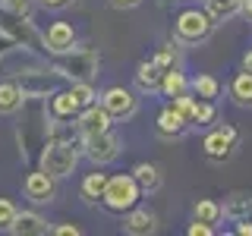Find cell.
<instances>
[{"label": "cell", "instance_id": "f1b7e54d", "mask_svg": "<svg viewBox=\"0 0 252 236\" xmlns=\"http://www.w3.org/2000/svg\"><path fill=\"white\" fill-rule=\"evenodd\" d=\"M51 233H57V236H79L82 230H79L76 224H60V227H51Z\"/></svg>", "mask_w": 252, "mask_h": 236}, {"label": "cell", "instance_id": "44dd1931", "mask_svg": "<svg viewBox=\"0 0 252 236\" xmlns=\"http://www.w3.org/2000/svg\"><path fill=\"white\" fill-rule=\"evenodd\" d=\"M161 76L164 73L155 66V60H142L139 69H136V85H139L142 91L152 94V91H158V85H161Z\"/></svg>", "mask_w": 252, "mask_h": 236}, {"label": "cell", "instance_id": "4dcf8cb0", "mask_svg": "<svg viewBox=\"0 0 252 236\" xmlns=\"http://www.w3.org/2000/svg\"><path fill=\"white\" fill-rule=\"evenodd\" d=\"M38 3H41L44 10H63V6H69L73 0H38Z\"/></svg>", "mask_w": 252, "mask_h": 236}, {"label": "cell", "instance_id": "30bf717a", "mask_svg": "<svg viewBox=\"0 0 252 236\" xmlns=\"http://www.w3.org/2000/svg\"><path fill=\"white\" fill-rule=\"evenodd\" d=\"M155 126H158V136H161V139H183L186 132L192 129V126H189V120H186V117L180 114L173 104H167L161 114H158V123H155Z\"/></svg>", "mask_w": 252, "mask_h": 236}, {"label": "cell", "instance_id": "603a6c76", "mask_svg": "<svg viewBox=\"0 0 252 236\" xmlns=\"http://www.w3.org/2000/svg\"><path fill=\"white\" fill-rule=\"evenodd\" d=\"M104 189H107V173H89V177L82 179V199L89 202V205H94V202H101L104 199Z\"/></svg>", "mask_w": 252, "mask_h": 236}, {"label": "cell", "instance_id": "5b68a950", "mask_svg": "<svg viewBox=\"0 0 252 236\" xmlns=\"http://www.w3.org/2000/svg\"><path fill=\"white\" fill-rule=\"evenodd\" d=\"M236 145H240V132H236V126H230V123L215 126V129L202 139L205 157H208V161H215V164L230 161V157L236 154Z\"/></svg>", "mask_w": 252, "mask_h": 236}, {"label": "cell", "instance_id": "d4e9b609", "mask_svg": "<svg viewBox=\"0 0 252 236\" xmlns=\"http://www.w3.org/2000/svg\"><path fill=\"white\" fill-rule=\"evenodd\" d=\"M155 66L161 69V73H167V69H173V66H180V51L173 44H164V47H158V54H155Z\"/></svg>", "mask_w": 252, "mask_h": 236}, {"label": "cell", "instance_id": "484cf974", "mask_svg": "<svg viewBox=\"0 0 252 236\" xmlns=\"http://www.w3.org/2000/svg\"><path fill=\"white\" fill-rule=\"evenodd\" d=\"M13 217H16V205L10 199H0V230H10Z\"/></svg>", "mask_w": 252, "mask_h": 236}, {"label": "cell", "instance_id": "e0dca14e", "mask_svg": "<svg viewBox=\"0 0 252 236\" xmlns=\"http://www.w3.org/2000/svg\"><path fill=\"white\" fill-rule=\"evenodd\" d=\"M132 179H136L139 183V189L142 192H158V189H161V167H158V164H136V167H132Z\"/></svg>", "mask_w": 252, "mask_h": 236}, {"label": "cell", "instance_id": "9c48e42d", "mask_svg": "<svg viewBox=\"0 0 252 236\" xmlns=\"http://www.w3.org/2000/svg\"><path fill=\"white\" fill-rule=\"evenodd\" d=\"M123 230L129 236H152V233L161 230V224H158V214L152 208H136L132 205L123 217Z\"/></svg>", "mask_w": 252, "mask_h": 236}, {"label": "cell", "instance_id": "2e32d148", "mask_svg": "<svg viewBox=\"0 0 252 236\" xmlns=\"http://www.w3.org/2000/svg\"><path fill=\"white\" fill-rule=\"evenodd\" d=\"M243 0H205V13L211 16V22L220 26V22H230L233 16H240Z\"/></svg>", "mask_w": 252, "mask_h": 236}, {"label": "cell", "instance_id": "1f68e13d", "mask_svg": "<svg viewBox=\"0 0 252 236\" xmlns=\"http://www.w3.org/2000/svg\"><path fill=\"white\" fill-rule=\"evenodd\" d=\"M236 233H240V236H252V220L240 217V220H236Z\"/></svg>", "mask_w": 252, "mask_h": 236}, {"label": "cell", "instance_id": "3957f363", "mask_svg": "<svg viewBox=\"0 0 252 236\" xmlns=\"http://www.w3.org/2000/svg\"><path fill=\"white\" fill-rule=\"evenodd\" d=\"M79 164V148L66 139H54L47 142V148L41 151V170H47L54 179H63L76 170Z\"/></svg>", "mask_w": 252, "mask_h": 236}, {"label": "cell", "instance_id": "83f0119b", "mask_svg": "<svg viewBox=\"0 0 252 236\" xmlns=\"http://www.w3.org/2000/svg\"><path fill=\"white\" fill-rule=\"evenodd\" d=\"M0 3H3V6H6L10 13H29L32 0H0Z\"/></svg>", "mask_w": 252, "mask_h": 236}, {"label": "cell", "instance_id": "7c38bea8", "mask_svg": "<svg viewBox=\"0 0 252 236\" xmlns=\"http://www.w3.org/2000/svg\"><path fill=\"white\" fill-rule=\"evenodd\" d=\"M10 233H16V236H41V233H51V227H47V220L41 214H35V211H16V217L10 224Z\"/></svg>", "mask_w": 252, "mask_h": 236}, {"label": "cell", "instance_id": "6da1fadb", "mask_svg": "<svg viewBox=\"0 0 252 236\" xmlns=\"http://www.w3.org/2000/svg\"><path fill=\"white\" fill-rule=\"evenodd\" d=\"M211 31H215V22L199 6L195 10H183L173 19V38H177V44H202V41H208Z\"/></svg>", "mask_w": 252, "mask_h": 236}, {"label": "cell", "instance_id": "d6a6232c", "mask_svg": "<svg viewBox=\"0 0 252 236\" xmlns=\"http://www.w3.org/2000/svg\"><path fill=\"white\" fill-rule=\"evenodd\" d=\"M243 69H246V73H252V47L243 54Z\"/></svg>", "mask_w": 252, "mask_h": 236}, {"label": "cell", "instance_id": "d6986e66", "mask_svg": "<svg viewBox=\"0 0 252 236\" xmlns=\"http://www.w3.org/2000/svg\"><path fill=\"white\" fill-rule=\"evenodd\" d=\"M186 88H189V79H186V73L180 66L167 69V73L161 76V85H158V91H161L164 98H177V94H183Z\"/></svg>", "mask_w": 252, "mask_h": 236}, {"label": "cell", "instance_id": "ffe728a7", "mask_svg": "<svg viewBox=\"0 0 252 236\" xmlns=\"http://www.w3.org/2000/svg\"><path fill=\"white\" fill-rule=\"evenodd\" d=\"M79 110H82V104H79V98L73 94V88L69 91H57L51 101V114L60 117V120H66V117H76Z\"/></svg>", "mask_w": 252, "mask_h": 236}, {"label": "cell", "instance_id": "4316f807", "mask_svg": "<svg viewBox=\"0 0 252 236\" xmlns=\"http://www.w3.org/2000/svg\"><path fill=\"white\" fill-rule=\"evenodd\" d=\"M215 230H218V227L205 224V220H195V217H192V224L186 227V233H189V236H211V233H215Z\"/></svg>", "mask_w": 252, "mask_h": 236}, {"label": "cell", "instance_id": "cb8c5ba5", "mask_svg": "<svg viewBox=\"0 0 252 236\" xmlns=\"http://www.w3.org/2000/svg\"><path fill=\"white\" fill-rule=\"evenodd\" d=\"M189 91L195 94V98H205V101H215L218 94H220V82L215 76H208V73H202V76H195V79H189Z\"/></svg>", "mask_w": 252, "mask_h": 236}, {"label": "cell", "instance_id": "8fae6325", "mask_svg": "<svg viewBox=\"0 0 252 236\" xmlns=\"http://www.w3.org/2000/svg\"><path fill=\"white\" fill-rule=\"evenodd\" d=\"M76 129H79V136L104 132V129H110V114L101 104H89V107H82L76 114Z\"/></svg>", "mask_w": 252, "mask_h": 236}, {"label": "cell", "instance_id": "9a60e30c", "mask_svg": "<svg viewBox=\"0 0 252 236\" xmlns=\"http://www.w3.org/2000/svg\"><path fill=\"white\" fill-rule=\"evenodd\" d=\"M227 91H230V101L236 107H243V110H252V73H246V69H240L233 79H230V85H227Z\"/></svg>", "mask_w": 252, "mask_h": 236}, {"label": "cell", "instance_id": "7402d4cb", "mask_svg": "<svg viewBox=\"0 0 252 236\" xmlns=\"http://www.w3.org/2000/svg\"><path fill=\"white\" fill-rule=\"evenodd\" d=\"M192 217L195 220H205V224H211V227H218L220 220H224L220 202H215V199H199V202L192 205Z\"/></svg>", "mask_w": 252, "mask_h": 236}, {"label": "cell", "instance_id": "5bb4252c", "mask_svg": "<svg viewBox=\"0 0 252 236\" xmlns=\"http://www.w3.org/2000/svg\"><path fill=\"white\" fill-rule=\"evenodd\" d=\"M44 41H47V51L63 54V51H69V47H76V31H73L69 22H54V26L47 29Z\"/></svg>", "mask_w": 252, "mask_h": 236}, {"label": "cell", "instance_id": "ac0fdd59", "mask_svg": "<svg viewBox=\"0 0 252 236\" xmlns=\"http://www.w3.org/2000/svg\"><path fill=\"white\" fill-rule=\"evenodd\" d=\"M26 101V91L13 82H0V117H13Z\"/></svg>", "mask_w": 252, "mask_h": 236}, {"label": "cell", "instance_id": "52a82bcc", "mask_svg": "<svg viewBox=\"0 0 252 236\" xmlns=\"http://www.w3.org/2000/svg\"><path fill=\"white\" fill-rule=\"evenodd\" d=\"M101 107L110 114V120H129L139 110V98L129 88H123V85H114V88H107L101 94Z\"/></svg>", "mask_w": 252, "mask_h": 236}, {"label": "cell", "instance_id": "4fadbf2b", "mask_svg": "<svg viewBox=\"0 0 252 236\" xmlns=\"http://www.w3.org/2000/svg\"><path fill=\"white\" fill-rule=\"evenodd\" d=\"M227 220H240V217H249L252 214V189H233L227 192L224 205H220Z\"/></svg>", "mask_w": 252, "mask_h": 236}, {"label": "cell", "instance_id": "277c9868", "mask_svg": "<svg viewBox=\"0 0 252 236\" xmlns=\"http://www.w3.org/2000/svg\"><path fill=\"white\" fill-rule=\"evenodd\" d=\"M139 195H142V189H139L136 179H132V173H120V177H107V189H104V199L101 202H104L110 211L123 214L132 205H139Z\"/></svg>", "mask_w": 252, "mask_h": 236}, {"label": "cell", "instance_id": "f546056e", "mask_svg": "<svg viewBox=\"0 0 252 236\" xmlns=\"http://www.w3.org/2000/svg\"><path fill=\"white\" fill-rule=\"evenodd\" d=\"M139 3H142V0H110V6H114V10H136Z\"/></svg>", "mask_w": 252, "mask_h": 236}, {"label": "cell", "instance_id": "8992f818", "mask_svg": "<svg viewBox=\"0 0 252 236\" xmlns=\"http://www.w3.org/2000/svg\"><path fill=\"white\" fill-rule=\"evenodd\" d=\"M82 148H85V154H89V161H94L98 167H104V164H114L117 157H120L123 151V142L117 132H92V136H82Z\"/></svg>", "mask_w": 252, "mask_h": 236}, {"label": "cell", "instance_id": "ba28073f", "mask_svg": "<svg viewBox=\"0 0 252 236\" xmlns=\"http://www.w3.org/2000/svg\"><path fill=\"white\" fill-rule=\"evenodd\" d=\"M22 192H26V199H32L35 205H51L57 199V179H54L47 170H35V173L26 177Z\"/></svg>", "mask_w": 252, "mask_h": 236}, {"label": "cell", "instance_id": "836d02e7", "mask_svg": "<svg viewBox=\"0 0 252 236\" xmlns=\"http://www.w3.org/2000/svg\"><path fill=\"white\" fill-rule=\"evenodd\" d=\"M246 19H252V0H243V10H240Z\"/></svg>", "mask_w": 252, "mask_h": 236}, {"label": "cell", "instance_id": "7a4b0ae2", "mask_svg": "<svg viewBox=\"0 0 252 236\" xmlns=\"http://www.w3.org/2000/svg\"><path fill=\"white\" fill-rule=\"evenodd\" d=\"M57 73L66 76L69 82H92L94 76H98V66H101V57L94 51H76V47H69V51L57 54Z\"/></svg>", "mask_w": 252, "mask_h": 236}]
</instances>
